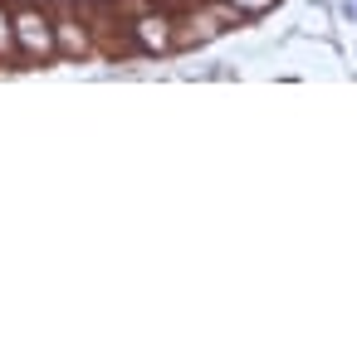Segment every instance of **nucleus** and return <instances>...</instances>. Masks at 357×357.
Instances as JSON below:
<instances>
[{
  "label": "nucleus",
  "mask_w": 357,
  "mask_h": 357,
  "mask_svg": "<svg viewBox=\"0 0 357 357\" xmlns=\"http://www.w3.org/2000/svg\"><path fill=\"white\" fill-rule=\"evenodd\" d=\"M10 20H15V50H20V69H45L59 64V45H54V15L40 0H10Z\"/></svg>",
  "instance_id": "obj_1"
},
{
  "label": "nucleus",
  "mask_w": 357,
  "mask_h": 357,
  "mask_svg": "<svg viewBox=\"0 0 357 357\" xmlns=\"http://www.w3.org/2000/svg\"><path fill=\"white\" fill-rule=\"evenodd\" d=\"M128 35H132V54L142 59H172L176 54V10L167 0H152L137 15H128Z\"/></svg>",
  "instance_id": "obj_2"
},
{
  "label": "nucleus",
  "mask_w": 357,
  "mask_h": 357,
  "mask_svg": "<svg viewBox=\"0 0 357 357\" xmlns=\"http://www.w3.org/2000/svg\"><path fill=\"white\" fill-rule=\"evenodd\" d=\"M220 20L206 10V0H186L176 10V54H191V50H211L220 40Z\"/></svg>",
  "instance_id": "obj_3"
},
{
  "label": "nucleus",
  "mask_w": 357,
  "mask_h": 357,
  "mask_svg": "<svg viewBox=\"0 0 357 357\" xmlns=\"http://www.w3.org/2000/svg\"><path fill=\"white\" fill-rule=\"evenodd\" d=\"M0 69H20V50H15V20H10V0H0Z\"/></svg>",
  "instance_id": "obj_4"
},
{
  "label": "nucleus",
  "mask_w": 357,
  "mask_h": 357,
  "mask_svg": "<svg viewBox=\"0 0 357 357\" xmlns=\"http://www.w3.org/2000/svg\"><path fill=\"white\" fill-rule=\"evenodd\" d=\"M328 6H333V0H308V10H303V35H318V40L333 35V25H328L333 10H328Z\"/></svg>",
  "instance_id": "obj_5"
}]
</instances>
